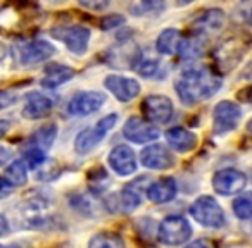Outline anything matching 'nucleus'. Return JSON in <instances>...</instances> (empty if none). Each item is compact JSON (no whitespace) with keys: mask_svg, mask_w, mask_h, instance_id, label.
Returning <instances> with one entry per match:
<instances>
[{"mask_svg":"<svg viewBox=\"0 0 252 248\" xmlns=\"http://www.w3.org/2000/svg\"><path fill=\"white\" fill-rule=\"evenodd\" d=\"M221 88V80L218 74L211 69L199 67V69H190L182 74L176 81V91L183 104L195 105L211 98Z\"/></svg>","mask_w":252,"mask_h":248,"instance_id":"nucleus-1","label":"nucleus"},{"mask_svg":"<svg viewBox=\"0 0 252 248\" xmlns=\"http://www.w3.org/2000/svg\"><path fill=\"white\" fill-rule=\"evenodd\" d=\"M116 121H118V115L109 114V115H105V117H102L95 126L87 128V130L81 131V133L78 135L76 141H74V148H76L78 154H88V152L94 150V148L104 140L105 135L114 128Z\"/></svg>","mask_w":252,"mask_h":248,"instance_id":"nucleus-2","label":"nucleus"},{"mask_svg":"<svg viewBox=\"0 0 252 248\" xmlns=\"http://www.w3.org/2000/svg\"><path fill=\"white\" fill-rule=\"evenodd\" d=\"M190 214L199 224L206 227H221L224 224V212L220 203L209 195L199 196L190 207Z\"/></svg>","mask_w":252,"mask_h":248,"instance_id":"nucleus-3","label":"nucleus"},{"mask_svg":"<svg viewBox=\"0 0 252 248\" xmlns=\"http://www.w3.org/2000/svg\"><path fill=\"white\" fill-rule=\"evenodd\" d=\"M192 234V227H190L189 220L182 216H169L161 222L158 231L159 241L169 247H176V245L185 243Z\"/></svg>","mask_w":252,"mask_h":248,"instance_id":"nucleus-4","label":"nucleus"},{"mask_svg":"<svg viewBox=\"0 0 252 248\" xmlns=\"http://www.w3.org/2000/svg\"><path fill=\"white\" fill-rule=\"evenodd\" d=\"M242 117V110L235 102L223 100L214 107L213 112V122H214V131L218 135L228 133V131L235 130Z\"/></svg>","mask_w":252,"mask_h":248,"instance_id":"nucleus-5","label":"nucleus"},{"mask_svg":"<svg viewBox=\"0 0 252 248\" xmlns=\"http://www.w3.org/2000/svg\"><path fill=\"white\" fill-rule=\"evenodd\" d=\"M52 35L57 40L66 43V47L74 54H83L88 47V40H90V29L85 26L74 25L66 26V28H57L52 31Z\"/></svg>","mask_w":252,"mask_h":248,"instance_id":"nucleus-6","label":"nucleus"},{"mask_svg":"<svg viewBox=\"0 0 252 248\" xmlns=\"http://www.w3.org/2000/svg\"><path fill=\"white\" fill-rule=\"evenodd\" d=\"M123 135H125L126 140L133 141V143H149V141H154L159 137V130L151 124V122L144 121L138 115H133L126 121L125 128H123Z\"/></svg>","mask_w":252,"mask_h":248,"instance_id":"nucleus-7","label":"nucleus"},{"mask_svg":"<svg viewBox=\"0 0 252 248\" xmlns=\"http://www.w3.org/2000/svg\"><path fill=\"white\" fill-rule=\"evenodd\" d=\"M142 110L151 122L166 124L173 117V104L168 97L162 95H151L142 102Z\"/></svg>","mask_w":252,"mask_h":248,"instance_id":"nucleus-8","label":"nucleus"},{"mask_svg":"<svg viewBox=\"0 0 252 248\" xmlns=\"http://www.w3.org/2000/svg\"><path fill=\"white\" fill-rule=\"evenodd\" d=\"M247 185V178L238 169H221L214 174L213 186L221 195H235Z\"/></svg>","mask_w":252,"mask_h":248,"instance_id":"nucleus-9","label":"nucleus"},{"mask_svg":"<svg viewBox=\"0 0 252 248\" xmlns=\"http://www.w3.org/2000/svg\"><path fill=\"white\" fill-rule=\"evenodd\" d=\"M105 102V97L98 91H81V93L74 95L67 104V112L71 115H90L95 110L102 107Z\"/></svg>","mask_w":252,"mask_h":248,"instance_id":"nucleus-10","label":"nucleus"},{"mask_svg":"<svg viewBox=\"0 0 252 248\" xmlns=\"http://www.w3.org/2000/svg\"><path fill=\"white\" fill-rule=\"evenodd\" d=\"M111 169L119 176H130L137 171V157L133 150L126 145H118L111 150L107 157Z\"/></svg>","mask_w":252,"mask_h":248,"instance_id":"nucleus-11","label":"nucleus"},{"mask_svg":"<svg viewBox=\"0 0 252 248\" xmlns=\"http://www.w3.org/2000/svg\"><path fill=\"white\" fill-rule=\"evenodd\" d=\"M56 54V47L45 40H32L19 47V59L23 64H38Z\"/></svg>","mask_w":252,"mask_h":248,"instance_id":"nucleus-12","label":"nucleus"},{"mask_svg":"<svg viewBox=\"0 0 252 248\" xmlns=\"http://www.w3.org/2000/svg\"><path fill=\"white\" fill-rule=\"evenodd\" d=\"M105 88L118 98L119 102H130L140 93V84L131 78L111 74L105 78Z\"/></svg>","mask_w":252,"mask_h":248,"instance_id":"nucleus-13","label":"nucleus"},{"mask_svg":"<svg viewBox=\"0 0 252 248\" xmlns=\"http://www.w3.org/2000/svg\"><path fill=\"white\" fill-rule=\"evenodd\" d=\"M140 162L142 165L149 169H156V171H161V169H169L175 165V157L173 154L164 147V145H151V147L144 148L140 154Z\"/></svg>","mask_w":252,"mask_h":248,"instance_id":"nucleus-14","label":"nucleus"},{"mask_svg":"<svg viewBox=\"0 0 252 248\" xmlns=\"http://www.w3.org/2000/svg\"><path fill=\"white\" fill-rule=\"evenodd\" d=\"M224 25V12L221 9H209L193 23V33L197 38H206L218 33Z\"/></svg>","mask_w":252,"mask_h":248,"instance_id":"nucleus-15","label":"nucleus"},{"mask_svg":"<svg viewBox=\"0 0 252 248\" xmlns=\"http://www.w3.org/2000/svg\"><path fill=\"white\" fill-rule=\"evenodd\" d=\"M52 100L49 97L42 93H30L26 97V104H25V109H23V115L28 119H42L45 115L50 114L52 110Z\"/></svg>","mask_w":252,"mask_h":248,"instance_id":"nucleus-16","label":"nucleus"},{"mask_svg":"<svg viewBox=\"0 0 252 248\" xmlns=\"http://www.w3.org/2000/svg\"><path fill=\"white\" fill-rule=\"evenodd\" d=\"M149 178L142 176L140 179L137 181L130 183V185H126L125 190L121 192L119 195V205H121L123 212H133L142 202V192H144V185Z\"/></svg>","mask_w":252,"mask_h":248,"instance_id":"nucleus-17","label":"nucleus"},{"mask_svg":"<svg viewBox=\"0 0 252 248\" xmlns=\"http://www.w3.org/2000/svg\"><path fill=\"white\" fill-rule=\"evenodd\" d=\"M176 181L173 178H161L151 183L147 188V196L154 203H166L176 196Z\"/></svg>","mask_w":252,"mask_h":248,"instance_id":"nucleus-18","label":"nucleus"},{"mask_svg":"<svg viewBox=\"0 0 252 248\" xmlns=\"http://www.w3.org/2000/svg\"><path fill=\"white\" fill-rule=\"evenodd\" d=\"M166 140H168L169 147L176 152H190L195 148L197 145V137L193 133H190L185 128H171V130L166 133Z\"/></svg>","mask_w":252,"mask_h":248,"instance_id":"nucleus-19","label":"nucleus"},{"mask_svg":"<svg viewBox=\"0 0 252 248\" xmlns=\"http://www.w3.org/2000/svg\"><path fill=\"white\" fill-rule=\"evenodd\" d=\"M74 76V71L63 64H50L45 67V73L42 78V84L45 88H56L64 84L66 81H69Z\"/></svg>","mask_w":252,"mask_h":248,"instance_id":"nucleus-20","label":"nucleus"},{"mask_svg":"<svg viewBox=\"0 0 252 248\" xmlns=\"http://www.w3.org/2000/svg\"><path fill=\"white\" fill-rule=\"evenodd\" d=\"M57 137V126L56 124H45L40 130H36L32 135V140H30V148H38L42 152H47L52 147L54 140Z\"/></svg>","mask_w":252,"mask_h":248,"instance_id":"nucleus-21","label":"nucleus"},{"mask_svg":"<svg viewBox=\"0 0 252 248\" xmlns=\"http://www.w3.org/2000/svg\"><path fill=\"white\" fill-rule=\"evenodd\" d=\"M182 40H183V36L180 35V31L169 28V29H164V31L159 35L158 43H156V45H158V50L161 54H166V55H175V54L180 52Z\"/></svg>","mask_w":252,"mask_h":248,"instance_id":"nucleus-22","label":"nucleus"},{"mask_svg":"<svg viewBox=\"0 0 252 248\" xmlns=\"http://www.w3.org/2000/svg\"><path fill=\"white\" fill-rule=\"evenodd\" d=\"M88 248H125V240L116 233H98L90 240Z\"/></svg>","mask_w":252,"mask_h":248,"instance_id":"nucleus-23","label":"nucleus"},{"mask_svg":"<svg viewBox=\"0 0 252 248\" xmlns=\"http://www.w3.org/2000/svg\"><path fill=\"white\" fill-rule=\"evenodd\" d=\"M26 167L25 161H14L12 164H9L4 171V179L9 181L12 186H21L26 183Z\"/></svg>","mask_w":252,"mask_h":248,"instance_id":"nucleus-24","label":"nucleus"},{"mask_svg":"<svg viewBox=\"0 0 252 248\" xmlns=\"http://www.w3.org/2000/svg\"><path fill=\"white\" fill-rule=\"evenodd\" d=\"M180 55L183 59H195L202 54V43L197 36H190V38H183L182 45H180Z\"/></svg>","mask_w":252,"mask_h":248,"instance_id":"nucleus-25","label":"nucleus"},{"mask_svg":"<svg viewBox=\"0 0 252 248\" xmlns=\"http://www.w3.org/2000/svg\"><path fill=\"white\" fill-rule=\"evenodd\" d=\"M233 212L240 219H249L252 217V192L240 195L233 202Z\"/></svg>","mask_w":252,"mask_h":248,"instance_id":"nucleus-26","label":"nucleus"},{"mask_svg":"<svg viewBox=\"0 0 252 248\" xmlns=\"http://www.w3.org/2000/svg\"><path fill=\"white\" fill-rule=\"evenodd\" d=\"M45 162V152L38 150V148H28L25 154V164L30 169H38Z\"/></svg>","mask_w":252,"mask_h":248,"instance_id":"nucleus-27","label":"nucleus"},{"mask_svg":"<svg viewBox=\"0 0 252 248\" xmlns=\"http://www.w3.org/2000/svg\"><path fill=\"white\" fill-rule=\"evenodd\" d=\"M135 71L140 73L142 76H154L156 71H158V62L151 59H140L135 64Z\"/></svg>","mask_w":252,"mask_h":248,"instance_id":"nucleus-28","label":"nucleus"},{"mask_svg":"<svg viewBox=\"0 0 252 248\" xmlns=\"http://www.w3.org/2000/svg\"><path fill=\"white\" fill-rule=\"evenodd\" d=\"M159 9H162V4L161 2H138V4H135L133 7H131V11L135 12V14H147V12H154V11H159Z\"/></svg>","mask_w":252,"mask_h":248,"instance_id":"nucleus-29","label":"nucleus"},{"mask_svg":"<svg viewBox=\"0 0 252 248\" xmlns=\"http://www.w3.org/2000/svg\"><path fill=\"white\" fill-rule=\"evenodd\" d=\"M121 25H125V18L119 14L105 16V18L100 21L102 29H112V28H118V26H121Z\"/></svg>","mask_w":252,"mask_h":248,"instance_id":"nucleus-30","label":"nucleus"},{"mask_svg":"<svg viewBox=\"0 0 252 248\" xmlns=\"http://www.w3.org/2000/svg\"><path fill=\"white\" fill-rule=\"evenodd\" d=\"M56 165L57 164H54V161H49L47 164H43L42 165V169L38 171V178H40V181H49V179H52L54 176H56Z\"/></svg>","mask_w":252,"mask_h":248,"instance_id":"nucleus-31","label":"nucleus"},{"mask_svg":"<svg viewBox=\"0 0 252 248\" xmlns=\"http://www.w3.org/2000/svg\"><path fill=\"white\" fill-rule=\"evenodd\" d=\"M81 7L85 9H94V11H102V9H107L109 7V2H80Z\"/></svg>","mask_w":252,"mask_h":248,"instance_id":"nucleus-32","label":"nucleus"},{"mask_svg":"<svg viewBox=\"0 0 252 248\" xmlns=\"http://www.w3.org/2000/svg\"><path fill=\"white\" fill-rule=\"evenodd\" d=\"M187 248H213V245L207 240H197V241H193V243H190Z\"/></svg>","mask_w":252,"mask_h":248,"instance_id":"nucleus-33","label":"nucleus"},{"mask_svg":"<svg viewBox=\"0 0 252 248\" xmlns=\"http://www.w3.org/2000/svg\"><path fill=\"white\" fill-rule=\"evenodd\" d=\"M11 188H14V186H12L9 181H5V179H2V198H5V196L9 195V190Z\"/></svg>","mask_w":252,"mask_h":248,"instance_id":"nucleus-34","label":"nucleus"},{"mask_svg":"<svg viewBox=\"0 0 252 248\" xmlns=\"http://www.w3.org/2000/svg\"><path fill=\"white\" fill-rule=\"evenodd\" d=\"M247 130L252 133V119H251V121H249V124H247Z\"/></svg>","mask_w":252,"mask_h":248,"instance_id":"nucleus-35","label":"nucleus"}]
</instances>
